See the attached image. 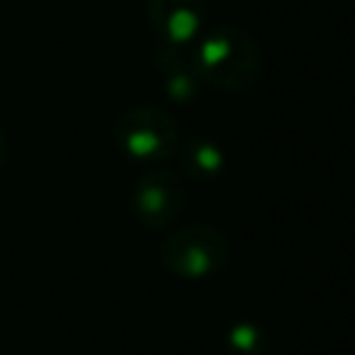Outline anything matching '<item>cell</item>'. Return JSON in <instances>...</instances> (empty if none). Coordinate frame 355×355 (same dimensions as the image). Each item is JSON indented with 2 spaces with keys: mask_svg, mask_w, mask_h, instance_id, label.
I'll use <instances>...</instances> for the list:
<instances>
[{
  "mask_svg": "<svg viewBox=\"0 0 355 355\" xmlns=\"http://www.w3.org/2000/svg\"><path fill=\"white\" fill-rule=\"evenodd\" d=\"M186 50L200 83L214 92L241 94L261 80V47L239 25H216L202 31Z\"/></svg>",
  "mask_w": 355,
  "mask_h": 355,
  "instance_id": "cell-1",
  "label": "cell"
},
{
  "mask_svg": "<svg viewBox=\"0 0 355 355\" xmlns=\"http://www.w3.org/2000/svg\"><path fill=\"white\" fill-rule=\"evenodd\" d=\"M161 266L180 280H208L219 275L230 261V241L225 230L214 225H180L172 227L158 247Z\"/></svg>",
  "mask_w": 355,
  "mask_h": 355,
  "instance_id": "cell-2",
  "label": "cell"
},
{
  "mask_svg": "<svg viewBox=\"0 0 355 355\" xmlns=\"http://www.w3.org/2000/svg\"><path fill=\"white\" fill-rule=\"evenodd\" d=\"M114 141L130 161L141 166H158L175 155L180 130L166 108L155 103H133L116 116Z\"/></svg>",
  "mask_w": 355,
  "mask_h": 355,
  "instance_id": "cell-3",
  "label": "cell"
},
{
  "mask_svg": "<svg viewBox=\"0 0 355 355\" xmlns=\"http://www.w3.org/2000/svg\"><path fill=\"white\" fill-rule=\"evenodd\" d=\"M186 208L183 175L158 164L144 166L130 186V214L147 230H166Z\"/></svg>",
  "mask_w": 355,
  "mask_h": 355,
  "instance_id": "cell-4",
  "label": "cell"
},
{
  "mask_svg": "<svg viewBox=\"0 0 355 355\" xmlns=\"http://www.w3.org/2000/svg\"><path fill=\"white\" fill-rule=\"evenodd\" d=\"M144 8L155 42L189 47L205 31V0H147Z\"/></svg>",
  "mask_w": 355,
  "mask_h": 355,
  "instance_id": "cell-5",
  "label": "cell"
},
{
  "mask_svg": "<svg viewBox=\"0 0 355 355\" xmlns=\"http://www.w3.org/2000/svg\"><path fill=\"white\" fill-rule=\"evenodd\" d=\"M155 72L161 78V86L166 92V97L178 105H191L202 89L191 61H189V50L178 47V44H166V42H155V55H153Z\"/></svg>",
  "mask_w": 355,
  "mask_h": 355,
  "instance_id": "cell-6",
  "label": "cell"
},
{
  "mask_svg": "<svg viewBox=\"0 0 355 355\" xmlns=\"http://www.w3.org/2000/svg\"><path fill=\"white\" fill-rule=\"evenodd\" d=\"M175 155H178V164H180V175L191 178V180H200V183L216 180L225 172V164H227L225 150L219 147V141H214L208 136L180 139Z\"/></svg>",
  "mask_w": 355,
  "mask_h": 355,
  "instance_id": "cell-7",
  "label": "cell"
},
{
  "mask_svg": "<svg viewBox=\"0 0 355 355\" xmlns=\"http://www.w3.org/2000/svg\"><path fill=\"white\" fill-rule=\"evenodd\" d=\"M225 349L227 355H266L269 349L266 327L252 319H241L230 324L225 333Z\"/></svg>",
  "mask_w": 355,
  "mask_h": 355,
  "instance_id": "cell-8",
  "label": "cell"
},
{
  "mask_svg": "<svg viewBox=\"0 0 355 355\" xmlns=\"http://www.w3.org/2000/svg\"><path fill=\"white\" fill-rule=\"evenodd\" d=\"M6 158H8V139H6V133L0 128V169L6 166Z\"/></svg>",
  "mask_w": 355,
  "mask_h": 355,
  "instance_id": "cell-9",
  "label": "cell"
}]
</instances>
